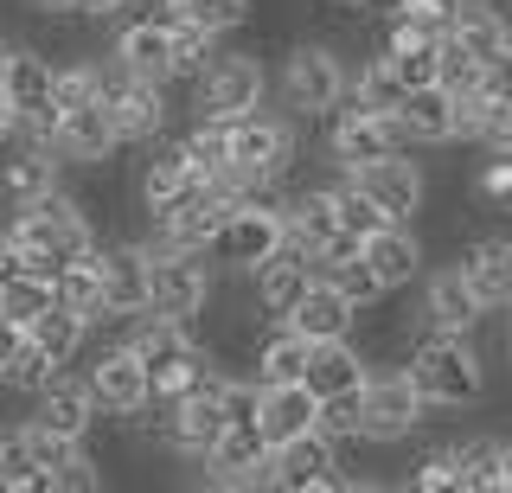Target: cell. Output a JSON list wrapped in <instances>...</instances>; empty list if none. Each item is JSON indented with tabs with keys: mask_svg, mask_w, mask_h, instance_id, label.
<instances>
[{
	"mask_svg": "<svg viewBox=\"0 0 512 493\" xmlns=\"http://www.w3.org/2000/svg\"><path fill=\"white\" fill-rule=\"evenodd\" d=\"M448 39H455L468 58H480V65H487V58L512 52V20L493 7V0H468V7L448 20Z\"/></svg>",
	"mask_w": 512,
	"mask_h": 493,
	"instance_id": "f546056e",
	"label": "cell"
},
{
	"mask_svg": "<svg viewBox=\"0 0 512 493\" xmlns=\"http://www.w3.org/2000/svg\"><path fill=\"white\" fill-rule=\"evenodd\" d=\"M391 7H404V0H365V13H391Z\"/></svg>",
	"mask_w": 512,
	"mask_h": 493,
	"instance_id": "7dc6e473",
	"label": "cell"
},
{
	"mask_svg": "<svg viewBox=\"0 0 512 493\" xmlns=\"http://www.w3.org/2000/svg\"><path fill=\"white\" fill-rule=\"evenodd\" d=\"M109 58H116V65H128L135 77H154V84H180L173 26H160V20H122L116 39H109Z\"/></svg>",
	"mask_w": 512,
	"mask_h": 493,
	"instance_id": "ffe728a7",
	"label": "cell"
},
{
	"mask_svg": "<svg viewBox=\"0 0 512 493\" xmlns=\"http://www.w3.org/2000/svg\"><path fill=\"white\" fill-rule=\"evenodd\" d=\"M58 301V282H45V276H32V269H20L13 282H0V314L7 321H20V327H32L45 308Z\"/></svg>",
	"mask_w": 512,
	"mask_h": 493,
	"instance_id": "8d00e7d4",
	"label": "cell"
},
{
	"mask_svg": "<svg viewBox=\"0 0 512 493\" xmlns=\"http://www.w3.org/2000/svg\"><path fill=\"white\" fill-rule=\"evenodd\" d=\"M352 97L372 103V109H391V116H397V109H404V97H410V84L397 77V65H391L384 52H372V58L359 65V77H352Z\"/></svg>",
	"mask_w": 512,
	"mask_h": 493,
	"instance_id": "d590c367",
	"label": "cell"
},
{
	"mask_svg": "<svg viewBox=\"0 0 512 493\" xmlns=\"http://www.w3.org/2000/svg\"><path fill=\"white\" fill-rule=\"evenodd\" d=\"M186 13H192L199 26H212V33L231 39L237 26H250V20H256V0H186Z\"/></svg>",
	"mask_w": 512,
	"mask_h": 493,
	"instance_id": "ab89813d",
	"label": "cell"
},
{
	"mask_svg": "<svg viewBox=\"0 0 512 493\" xmlns=\"http://www.w3.org/2000/svg\"><path fill=\"white\" fill-rule=\"evenodd\" d=\"M0 52H7V39H0Z\"/></svg>",
	"mask_w": 512,
	"mask_h": 493,
	"instance_id": "681fc988",
	"label": "cell"
},
{
	"mask_svg": "<svg viewBox=\"0 0 512 493\" xmlns=\"http://www.w3.org/2000/svg\"><path fill=\"white\" fill-rule=\"evenodd\" d=\"M128 148L122 141V129H116V109H109V97H96V103H84V109H64V129H58V154L71 167H109L116 154Z\"/></svg>",
	"mask_w": 512,
	"mask_h": 493,
	"instance_id": "ac0fdd59",
	"label": "cell"
},
{
	"mask_svg": "<svg viewBox=\"0 0 512 493\" xmlns=\"http://www.w3.org/2000/svg\"><path fill=\"white\" fill-rule=\"evenodd\" d=\"M404 481H410V487H423V493H468V468H461V449H455V436L416 455Z\"/></svg>",
	"mask_w": 512,
	"mask_h": 493,
	"instance_id": "836d02e7",
	"label": "cell"
},
{
	"mask_svg": "<svg viewBox=\"0 0 512 493\" xmlns=\"http://www.w3.org/2000/svg\"><path fill=\"white\" fill-rule=\"evenodd\" d=\"M58 372H64V365H58V359L45 353V346L32 340V333H26V346L13 353V365H7V372H0V391H26V397H39V391L52 385Z\"/></svg>",
	"mask_w": 512,
	"mask_h": 493,
	"instance_id": "74e56055",
	"label": "cell"
},
{
	"mask_svg": "<svg viewBox=\"0 0 512 493\" xmlns=\"http://www.w3.org/2000/svg\"><path fill=\"white\" fill-rule=\"evenodd\" d=\"M276 97L295 122H327L333 109L352 97V71H346V45L327 33H301L288 39L282 71H276Z\"/></svg>",
	"mask_w": 512,
	"mask_h": 493,
	"instance_id": "7a4b0ae2",
	"label": "cell"
},
{
	"mask_svg": "<svg viewBox=\"0 0 512 493\" xmlns=\"http://www.w3.org/2000/svg\"><path fill=\"white\" fill-rule=\"evenodd\" d=\"M64 167H71V161H64L52 141H20L13 161H0V199H7V205H32V199L58 193Z\"/></svg>",
	"mask_w": 512,
	"mask_h": 493,
	"instance_id": "7402d4cb",
	"label": "cell"
},
{
	"mask_svg": "<svg viewBox=\"0 0 512 493\" xmlns=\"http://www.w3.org/2000/svg\"><path fill=\"white\" fill-rule=\"evenodd\" d=\"M218 295V263L212 250H160L154 257V314L199 321Z\"/></svg>",
	"mask_w": 512,
	"mask_h": 493,
	"instance_id": "7c38bea8",
	"label": "cell"
},
{
	"mask_svg": "<svg viewBox=\"0 0 512 493\" xmlns=\"http://www.w3.org/2000/svg\"><path fill=\"white\" fill-rule=\"evenodd\" d=\"M192 186H199V180H192L186 141H180V135H160V141H148V148H141L135 186H128V193H135V212H141V218H154V212H167L173 199H186Z\"/></svg>",
	"mask_w": 512,
	"mask_h": 493,
	"instance_id": "5bb4252c",
	"label": "cell"
},
{
	"mask_svg": "<svg viewBox=\"0 0 512 493\" xmlns=\"http://www.w3.org/2000/svg\"><path fill=\"white\" fill-rule=\"evenodd\" d=\"M263 487L276 493H352V474H340V436L327 423L308 429V436H288L269 449Z\"/></svg>",
	"mask_w": 512,
	"mask_h": 493,
	"instance_id": "8992f818",
	"label": "cell"
},
{
	"mask_svg": "<svg viewBox=\"0 0 512 493\" xmlns=\"http://www.w3.org/2000/svg\"><path fill=\"white\" fill-rule=\"evenodd\" d=\"M359 301H352L333 276H314V289L301 295V308L288 314V327H301L308 340H346V333H359Z\"/></svg>",
	"mask_w": 512,
	"mask_h": 493,
	"instance_id": "83f0119b",
	"label": "cell"
},
{
	"mask_svg": "<svg viewBox=\"0 0 512 493\" xmlns=\"http://www.w3.org/2000/svg\"><path fill=\"white\" fill-rule=\"evenodd\" d=\"M7 141H20V109H13L7 77H0V148H7Z\"/></svg>",
	"mask_w": 512,
	"mask_h": 493,
	"instance_id": "7bdbcfd3",
	"label": "cell"
},
{
	"mask_svg": "<svg viewBox=\"0 0 512 493\" xmlns=\"http://www.w3.org/2000/svg\"><path fill=\"white\" fill-rule=\"evenodd\" d=\"M365 263H372V269H378V282L397 295V289H416V282L429 276V244H423V231H416V225L391 218L384 231L365 237Z\"/></svg>",
	"mask_w": 512,
	"mask_h": 493,
	"instance_id": "d6986e66",
	"label": "cell"
},
{
	"mask_svg": "<svg viewBox=\"0 0 512 493\" xmlns=\"http://www.w3.org/2000/svg\"><path fill=\"white\" fill-rule=\"evenodd\" d=\"M90 327H96L90 314H77V308H64V301H52V308H45L26 333H32V340H39L58 365H77V359L90 353Z\"/></svg>",
	"mask_w": 512,
	"mask_h": 493,
	"instance_id": "1f68e13d",
	"label": "cell"
},
{
	"mask_svg": "<svg viewBox=\"0 0 512 493\" xmlns=\"http://www.w3.org/2000/svg\"><path fill=\"white\" fill-rule=\"evenodd\" d=\"M455 263L468 269V282L480 289V301H487L493 314L512 301V237H500V231L461 237V244H455Z\"/></svg>",
	"mask_w": 512,
	"mask_h": 493,
	"instance_id": "d4e9b609",
	"label": "cell"
},
{
	"mask_svg": "<svg viewBox=\"0 0 512 493\" xmlns=\"http://www.w3.org/2000/svg\"><path fill=\"white\" fill-rule=\"evenodd\" d=\"M506 372H512V359H506Z\"/></svg>",
	"mask_w": 512,
	"mask_h": 493,
	"instance_id": "f907efd6",
	"label": "cell"
},
{
	"mask_svg": "<svg viewBox=\"0 0 512 493\" xmlns=\"http://www.w3.org/2000/svg\"><path fill=\"white\" fill-rule=\"evenodd\" d=\"M282 244H288V212H269V205H231L218 237H212V263L231 269V276H250V269L269 263Z\"/></svg>",
	"mask_w": 512,
	"mask_h": 493,
	"instance_id": "8fae6325",
	"label": "cell"
},
{
	"mask_svg": "<svg viewBox=\"0 0 512 493\" xmlns=\"http://www.w3.org/2000/svg\"><path fill=\"white\" fill-rule=\"evenodd\" d=\"M148 7H186V0H148Z\"/></svg>",
	"mask_w": 512,
	"mask_h": 493,
	"instance_id": "c3c4849f",
	"label": "cell"
},
{
	"mask_svg": "<svg viewBox=\"0 0 512 493\" xmlns=\"http://www.w3.org/2000/svg\"><path fill=\"white\" fill-rule=\"evenodd\" d=\"M186 109L199 122H218V116H244L269 97V65L250 52V45H218L212 58H205L199 77H186Z\"/></svg>",
	"mask_w": 512,
	"mask_h": 493,
	"instance_id": "277c9868",
	"label": "cell"
},
{
	"mask_svg": "<svg viewBox=\"0 0 512 493\" xmlns=\"http://www.w3.org/2000/svg\"><path fill=\"white\" fill-rule=\"evenodd\" d=\"M84 378H90V391H96V404H103V417H109V423L141 417V410L154 404V372H148V359H141L128 340L96 346L90 365H84Z\"/></svg>",
	"mask_w": 512,
	"mask_h": 493,
	"instance_id": "ba28073f",
	"label": "cell"
},
{
	"mask_svg": "<svg viewBox=\"0 0 512 493\" xmlns=\"http://www.w3.org/2000/svg\"><path fill=\"white\" fill-rule=\"evenodd\" d=\"M327 423V397H320L308 378H288V385H263V436L269 449L288 436H308V429Z\"/></svg>",
	"mask_w": 512,
	"mask_h": 493,
	"instance_id": "cb8c5ba5",
	"label": "cell"
},
{
	"mask_svg": "<svg viewBox=\"0 0 512 493\" xmlns=\"http://www.w3.org/2000/svg\"><path fill=\"white\" fill-rule=\"evenodd\" d=\"M58 487H64V493H96V487H103V468L90 461V449L77 455L71 468H64V481H58Z\"/></svg>",
	"mask_w": 512,
	"mask_h": 493,
	"instance_id": "60d3db41",
	"label": "cell"
},
{
	"mask_svg": "<svg viewBox=\"0 0 512 493\" xmlns=\"http://www.w3.org/2000/svg\"><path fill=\"white\" fill-rule=\"evenodd\" d=\"M429 397L416 391V378L404 365H391V372H372V385L359 391V442H372V449H397V442H410L416 429L429 423Z\"/></svg>",
	"mask_w": 512,
	"mask_h": 493,
	"instance_id": "5b68a950",
	"label": "cell"
},
{
	"mask_svg": "<svg viewBox=\"0 0 512 493\" xmlns=\"http://www.w3.org/2000/svg\"><path fill=\"white\" fill-rule=\"evenodd\" d=\"M263 468H269V436L263 423H231L224 442L205 461V481L212 487H263Z\"/></svg>",
	"mask_w": 512,
	"mask_h": 493,
	"instance_id": "603a6c76",
	"label": "cell"
},
{
	"mask_svg": "<svg viewBox=\"0 0 512 493\" xmlns=\"http://www.w3.org/2000/svg\"><path fill=\"white\" fill-rule=\"evenodd\" d=\"M397 148H410V141H404V122H397L391 109H372V103L346 97L327 116V161L340 173H359V167H372Z\"/></svg>",
	"mask_w": 512,
	"mask_h": 493,
	"instance_id": "52a82bcc",
	"label": "cell"
},
{
	"mask_svg": "<svg viewBox=\"0 0 512 493\" xmlns=\"http://www.w3.org/2000/svg\"><path fill=\"white\" fill-rule=\"evenodd\" d=\"M352 180H359L391 218H404V225H416V218L429 212V173H423V161H410V148H397V154H384V161L359 167Z\"/></svg>",
	"mask_w": 512,
	"mask_h": 493,
	"instance_id": "2e32d148",
	"label": "cell"
},
{
	"mask_svg": "<svg viewBox=\"0 0 512 493\" xmlns=\"http://www.w3.org/2000/svg\"><path fill=\"white\" fill-rule=\"evenodd\" d=\"M378 52L397 65V77L416 90V84H442V39H416V45H384L378 39Z\"/></svg>",
	"mask_w": 512,
	"mask_h": 493,
	"instance_id": "f35d334b",
	"label": "cell"
},
{
	"mask_svg": "<svg viewBox=\"0 0 512 493\" xmlns=\"http://www.w3.org/2000/svg\"><path fill=\"white\" fill-rule=\"evenodd\" d=\"M333 231H346L340 225V199H333V180L327 186H295V199H288V237L308 244V257H314Z\"/></svg>",
	"mask_w": 512,
	"mask_h": 493,
	"instance_id": "4dcf8cb0",
	"label": "cell"
},
{
	"mask_svg": "<svg viewBox=\"0 0 512 493\" xmlns=\"http://www.w3.org/2000/svg\"><path fill=\"white\" fill-rule=\"evenodd\" d=\"M487 301H480V289L468 282V269H461L455 257H448L442 269H429L423 276V327H455V333H480V321H487Z\"/></svg>",
	"mask_w": 512,
	"mask_h": 493,
	"instance_id": "e0dca14e",
	"label": "cell"
},
{
	"mask_svg": "<svg viewBox=\"0 0 512 493\" xmlns=\"http://www.w3.org/2000/svg\"><path fill=\"white\" fill-rule=\"evenodd\" d=\"M314 276H320V263L308 257V244H295V237H288L269 263H256L250 269V295H256V308H263V321H288V314L301 308V295L314 289Z\"/></svg>",
	"mask_w": 512,
	"mask_h": 493,
	"instance_id": "9a60e30c",
	"label": "cell"
},
{
	"mask_svg": "<svg viewBox=\"0 0 512 493\" xmlns=\"http://www.w3.org/2000/svg\"><path fill=\"white\" fill-rule=\"evenodd\" d=\"M20 7L32 13V20H58V13H77L84 0H20Z\"/></svg>",
	"mask_w": 512,
	"mask_h": 493,
	"instance_id": "ee69618b",
	"label": "cell"
},
{
	"mask_svg": "<svg viewBox=\"0 0 512 493\" xmlns=\"http://www.w3.org/2000/svg\"><path fill=\"white\" fill-rule=\"evenodd\" d=\"M122 7H128V0H84V13H90V20H103V26H109V20H116V13H122Z\"/></svg>",
	"mask_w": 512,
	"mask_h": 493,
	"instance_id": "f6af8a7d",
	"label": "cell"
},
{
	"mask_svg": "<svg viewBox=\"0 0 512 493\" xmlns=\"http://www.w3.org/2000/svg\"><path fill=\"white\" fill-rule=\"evenodd\" d=\"M308 359H314V340L288 321H269L263 340L250 353V378L256 385H288V378H308Z\"/></svg>",
	"mask_w": 512,
	"mask_h": 493,
	"instance_id": "f1b7e54d",
	"label": "cell"
},
{
	"mask_svg": "<svg viewBox=\"0 0 512 493\" xmlns=\"http://www.w3.org/2000/svg\"><path fill=\"white\" fill-rule=\"evenodd\" d=\"M103 97H109V109H116V129H122L128 148H148V141L167 135V122H173L167 84H154V77H135L128 65L103 58Z\"/></svg>",
	"mask_w": 512,
	"mask_h": 493,
	"instance_id": "9c48e42d",
	"label": "cell"
},
{
	"mask_svg": "<svg viewBox=\"0 0 512 493\" xmlns=\"http://www.w3.org/2000/svg\"><path fill=\"white\" fill-rule=\"evenodd\" d=\"M397 122H404L410 148H448V141H461V97L448 84H416Z\"/></svg>",
	"mask_w": 512,
	"mask_h": 493,
	"instance_id": "44dd1931",
	"label": "cell"
},
{
	"mask_svg": "<svg viewBox=\"0 0 512 493\" xmlns=\"http://www.w3.org/2000/svg\"><path fill=\"white\" fill-rule=\"evenodd\" d=\"M96 250H103V244H96ZM96 250H90V257H77V263H64L58 301H64V308H77V314H90V321H109V308H103V263H96Z\"/></svg>",
	"mask_w": 512,
	"mask_h": 493,
	"instance_id": "e575fe53",
	"label": "cell"
},
{
	"mask_svg": "<svg viewBox=\"0 0 512 493\" xmlns=\"http://www.w3.org/2000/svg\"><path fill=\"white\" fill-rule=\"evenodd\" d=\"M468 199H474L487 218L512 212V148H480V161H474V173H468Z\"/></svg>",
	"mask_w": 512,
	"mask_h": 493,
	"instance_id": "d6a6232c",
	"label": "cell"
},
{
	"mask_svg": "<svg viewBox=\"0 0 512 493\" xmlns=\"http://www.w3.org/2000/svg\"><path fill=\"white\" fill-rule=\"evenodd\" d=\"M20 346H26V327L0 314V372H7V365H13V353H20Z\"/></svg>",
	"mask_w": 512,
	"mask_h": 493,
	"instance_id": "b9f144b4",
	"label": "cell"
},
{
	"mask_svg": "<svg viewBox=\"0 0 512 493\" xmlns=\"http://www.w3.org/2000/svg\"><path fill=\"white\" fill-rule=\"evenodd\" d=\"M404 372L416 378V391L436 410H461V404H480V397H487V353H480L474 333H455V327L416 333Z\"/></svg>",
	"mask_w": 512,
	"mask_h": 493,
	"instance_id": "6da1fadb",
	"label": "cell"
},
{
	"mask_svg": "<svg viewBox=\"0 0 512 493\" xmlns=\"http://www.w3.org/2000/svg\"><path fill=\"white\" fill-rule=\"evenodd\" d=\"M160 404V397H154ZM224 429H231V417H224V397H173V404H160V449H167L173 461H192V468H205L212 461V449L224 442Z\"/></svg>",
	"mask_w": 512,
	"mask_h": 493,
	"instance_id": "4fadbf2b",
	"label": "cell"
},
{
	"mask_svg": "<svg viewBox=\"0 0 512 493\" xmlns=\"http://www.w3.org/2000/svg\"><path fill=\"white\" fill-rule=\"evenodd\" d=\"M96 263H103L109 321H135V314L154 308V250H148V237H103Z\"/></svg>",
	"mask_w": 512,
	"mask_h": 493,
	"instance_id": "30bf717a",
	"label": "cell"
},
{
	"mask_svg": "<svg viewBox=\"0 0 512 493\" xmlns=\"http://www.w3.org/2000/svg\"><path fill=\"white\" fill-rule=\"evenodd\" d=\"M308 385L327 397H352V391H365L372 385V353H365L359 340H314V359H308Z\"/></svg>",
	"mask_w": 512,
	"mask_h": 493,
	"instance_id": "4316f807",
	"label": "cell"
},
{
	"mask_svg": "<svg viewBox=\"0 0 512 493\" xmlns=\"http://www.w3.org/2000/svg\"><path fill=\"white\" fill-rule=\"evenodd\" d=\"M500 353L512 359V301H506V308H500Z\"/></svg>",
	"mask_w": 512,
	"mask_h": 493,
	"instance_id": "bcb514c9",
	"label": "cell"
},
{
	"mask_svg": "<svg viewBox=\"0 0 512 493\" xmlns=\"http://www.w3.org/2000/svg\"><path fill=\"white\" fill-rule=\"evenodd\" d=\"M231 129V180L224 193L237 199V186L250 180H295V154H301V122L288 109H269L256 103L244 116H218Z\"/></svg>",
	"mask_w": 512,
	"mask_h": 493,
	"instance_id": "3957f363",
	"label": "cell"
},
{
	"mask_svg": "<svg viewBox=\"0 0 512 493\" xmlns=\"http://www.w3.org/2000/svg\"><path fill=\"white\" fill-rule=\"evenodd\" d=\"M32 417L84 442L90 429L103 423V404H96V391H90V378H84V372H77V378H71V372H58L52 385H45L39 397H32Z\"/></svg>",
	"mask_w": 512,
	"mask_h": 493,
	"instance_id": "484cf974",
	"label": "cell"
}]
</instances>
